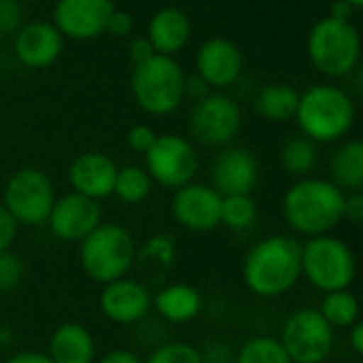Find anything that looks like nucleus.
Listing matches in <instances>:
<instances>
[{"label": "nucleus", "instance_id": "f257e3e1", "mask_svg": "<svg viewBox=\"0 0 363 363\" xmlns=\"http://www.w3.org/2000/svg\"><path fill=\"white\" fill-rule=\"evenodd\" d=\"M347 194L330 179L304 177L287 187L281 200L285 223L306 238L332 234L345 221Z\"/></svg>", "mask_w": 363, "mask_h": 363}, {"label": "nucleus", "instance_id": "f03ea898", "mask_svg": "<svg viewBox=\"0 0 363 363\" xmlns=\"http://www.w3.org/2000/svg\"><path fill=\"white\" fill-rule=\"evenodd\" d=\"M302 242L287 234H272L255 242L242 259V283L257 298H279L296 287Z\"/></svg>", "mask_w": 363, "mask_h": 363}, {"label": "nucleus", "instance_id": "7ed1b4c3", "mask_svg": "<svg viewBox=\"0 0 363 363\" xmlns=\"http://www.w3.org/2000/svg\"><path fill=\"white\" fill-rule=\"evenodd\" d=\"M302 136L317 143H336L345 138L355 123V104L351 96L332 83H319L300 94L294 117Z\"/></svg>", "mask_w": 363, "mask_h": 363}, {"label": "nucleus", "instance_id": "20e7f679", "mask_svg": "<svg viewBox=\"0 0 363 363\" xmlns=\"http://www.w3.org/2000/svg\"><path fill=\"white\" fill-rule=\"evenodd\" d=\"M136 242L119 223H100L79 242V262L87 279L98 285L128 277L134 268Z\"/></svg>", "mask_w": 363, "mask_h": 363}, {"label": "nucleus", "instance_id": "39448f33", "mask_svg": "<svg viewBox=\"0 0 363 363\" xmlns=\"http://www.w3.org/2000/svg\"><path fill=\"white\" fill-rule=\"evenodd\" d=\"M300 270L308 285L323 294H330L349 289L355 283L357 259L353 249L342 238L323 234L302 242Z\"/></svg>", "mask_w": 363, "mask_h": 363}, {"label": "nucleus", "instance_id": "423d86ee", "mask_svg": "<svg viewBox=\"0 0 363 363\" xmlns=\"http://www.w3.org/2000/svg\"><path fill=\"white\" fill-rule=\"evenodd\" d=\"M311 64L330 79H342L355 70L362 55V38L353 21L334 17L319 19L306 38Z\"/></svg>", "mask_w": 363, "mask_h": 363}, {"label": "nucleus", "instance_id": "0eeeda50", "mask_svg": "<svg viewBox=\"0 0 363 363\" xmlns=\"http://www.w3.org/2000/svg\"><path fill=\"white\" fill-rule=\"evenodd\" d=\"M185 72L174 57L153 55L145 64L134 66L132 96L147 115L166 117L183 102Z\"/></svg>", "mask_w": 363, "mask_h": 363}, {"label": "nucleus", "instance_id": "6e6552de", "mask_svg": "<svg viewBox=\"0 0 363 363\" xmlns=\"http://www.w3.org/2000/svg\"><path fill=\"white\" fill-rule=\"evenodd\" d=\"M55 198V187L43 170L21 168L6 179L0 204L17 225L40 228L47 223Z\"/></svg>", "mask_w": 363, "mask_h": 363}, {"label": "nucleus", "instance_id": "1a4fd4ad", "mask_svg": "<svg viewBox=\"0 0 363 363\" xmlns=\"http://www.w3.org/2000/svg\"><path fill=\"white\" fill-rule=\"evenodd\" d=\"M279 342L291 363H325L334 349V330L317 308L306 306L283 321Z\"/></svg>", "mask_w": 363, "mask_h": 363}, {"label": "nucleus", "instance_id": "9d476101", "mask_svg": "<svg viewBox=\"0 0 363 363\" xmlns=\"http://www.w3.org/2000/svg\"><path fill=\"white\" fill-rule=\"evenodd\" d=\"M198 166L200 160L194 143L179 134H157L153 147L145 153V170L153 183L166 189L191 183Z\"/></svg>", "mask_w": 363, "mask_h": 363}, {"label": "nucleus", "instance_id": "9b49d317", "mask_svg": "<svg viewBox=\"0 0 363 363\" xmlns=\"http://www.w3.org/2000/svg\"><path fill=\"white\" fill-rule=\"evenodd\" d=\"M242 125V113L236 100L221 91H211L200 102H194L189 113V134L204 147L228 145Z\"/></svg>", "mask_w": 363, "mask_h": 363}, {"label": "nucleus", "instance_id": "f8f14e48", "mask_svg": "<svg viewBox=\"0 0 363 363\" xmlns=\"http://www.w3.org/2000/svg\"><path fill=\"white\" fill-rule=\"evenodd\" d=\"M170 211L174 221L194 234H206L221 225V196L206 183H187L174 189Z\"/></svg>", "mask_w": 363, "mask_h": 363}, {"label": "nucleus", "instance_id": "ddd939ff", "mask_svg": "<svg viewBox=\"0 0 363 363\" xmlns=\"http://www.w3.org/2000/svg\"><path fill=\"white\" fill-rule=\"evenodd\" d=\"M100 223H102L100 202L70 191L55 198L45 225L62 242H81Z\"/></svg>", "mask_w": 363, "mask_h": 363}, {"label": "nucleus", "instance_id": "4468645a", "mask_svg": "<svg viewBox=\"0 0 363 363\" xmlns=\"http://www.w3.org/2000/svg\"><path fill=\"white\" fill-rule=\"evenodd\" d=\"M113 11V0H55L51 23L64 38L91 40L104 34Z\"/></svg>", "mask_w": 363, "mask_h": 363}, {"label": "nucleus", "instance_id": "2eb2a0df", "mask_svg": "<svg viewBox=\"0 0 363 363\" xmlns=\"http://www.w3.org/2000/svg\"><path fill=\"white\" fill-rule=\"evenodd\" d=\"M104 319L117 325H134L143 321L151 311V291L143 281L123 277L102 285L98 298Z\"/></svg>", "mask_w": 363, "mask_h": 363}, {"label": "nucleus", "instance_id": "dca6fc26", "mask_svg": "<svg viewBox=\"0 0 363 363\" xmlns=\"http://www.w3.org/2000/svg\"><path fill=\"white\" fill-rule=\"evenodd\" d=\"M242 72V53L236 43L213 36L196 51V74L215 91L236 83Z\"/></svg>", "mask_w": 363, "mask_h": 363}, {"label": "nucleus", "instance_id": "f3484780", "mask_svg": "<svg viewBox=\"0 0 363 363\" xmlns=\"http://www.w3.org/2000/svg\"><path fill=\"white\" fill-rule=\"evenodd\" d=\"M211 179L219 196L251 194L259 181V162L249 149L230 147L215 157Z\"/></svg>", "mask_w": 363, "mask_h": 363}, {"label": "nucleus", "instance_id": "a211bd4d", "mask_svg": "<svg viewBox=\"0 0 363 363\" xmlns=\"http://www.w3.org/2000/svg\"><path fill=\"white\" fill-rule=\"evenodd\" d=\"M64 49V36L51 21H30L15 32V57L32 70L49 68L57 62Z\"/></svg>", "mask_w": 363, "mask_h": 363}, {"label": "nucleus", "instance_id": "6ab92c4d", "mask_svg": "<svg viewBox=\"0 0 363 363\" xmlns=\"http://www.w3.org/2000/svg\"><path fill=\"white\" fill-rule=\"evenodd\" d=\"M117 170V164L108 155L100 151H87L72 160L68 168V183L74 194L100 202L113 196Z\"/></svg>", "mask_w": 363, "mask_h": 363}, {"label": "nucleus", "instance_id": "aec40b11", "mask_svg": "<svg viewBox=\"0 0 363 363\" xmlns=\"http://www.w3.org/2000/svg\"><path fill=\"white\" fill-rule=\"evenodd\" d=\"M191 38V19L179 6L157 9L147 23V40L157 55H177Z\"/></svg>", "mask_w": 363, "mask_h": 363}, {"label": "nucleus", "instance_id": "412c9836", "mask_svg": "<svg viewBox=\"0 0 363 363\" xmlns=\"http://www.w3.org/2000/svg\"><path fill=\"white\" fill-rule=\"evenodd\" d=\"M47 355L53 363H94L96 340L85 325L68 321L53 330Z\"/></svg>", "mask_w": 363, "mask_h": 363}, {"label": "nucleus", "instance_id": "4be33fe9", "mask_svg": "<svg viewBox=\"0 0 363 363\" xmlns=\"http://www.w3.org/2000/svg\"><path fill=\"white\" fill-rule=\"evenodd\" d=\"M151 306L168 323H189L202 311V296L187 283H170L151 296Z\"/></svg>", "mask_w": 363, "mask_h": 363}, {"label": "nucleus", "instance_id": "5701e85b", "mask_svg": "<svg viewBox=\"0 0 363 363\" xmlns=\"http://www.w3.org/2000/svg\"><path fill=\"white\" fill-rule=\"evenodd\" d=\"M300 91L287 83H270L255 96V113L272 123H285L296 117Z\"/></svg>", "mask_w": 363, "mask_h": 363}, {"label": "nucleus", "instance_id": "b1692460", "mask_svg": "<svg viewBox=\"0 0 363 363\" xmlns=\"http://www.w3.org/2000/svg\"><path fill=\"white\" fill-rule=\"evenodd\" d=\"M332 183L345 194L362 191L363 187V143L353 138L336 149L330 162Z\"/></svg>", "mask_w": 363, "mask_h": 363}, {"label": "nucleus", "instance_id": "393cba45", "mask_svg": "<svg viewBox=\"0 0 363 363\" xmlns=\"http://www.w3.org/2000/svg\"><path fill=\"white\" fill-rule=\"evenodd\" d=\"M317 311L332 330H349L353 323L359 321V300L351 289L325 294Z\"/></svg>", "mask_w": 363, "mask_h": 363}, {"label": "nucleus", "instance_id": "a878e982", "mask_svg": "<svg viewBox=\"0 0 363 363\" xmlns=\"http://www.w3.org/2000/svg\"><path fill=\"white\" fill-rule=\"evenodd\" d=\"M317 160H319L317 145L308 140L306 136H294L281 149V164L285 172L296 179L308 177L313 168L317 166Z\"/></svg>", "mask_w": 363, "mask_h": 363}, {"label": "nucleus", "instance_id": "bb28decb", "mask_svg": "<svg viewBox=\"0 0 363 363\" xmlns=\"http://www.w3.org/2000/svg\"><path fill=\"white\" fill-rule=\"evenodd\" d=\"M174 257H177L174 238L168 234H155L143 245L140 251H136L134 266L138 264L140 270H145L149 274H157V272L168 270L174 264Z\"/></svg>", "mask_w": 363, "mask_h": 363}, {"label": "nucleus", "instance_id": "cd10ccee", "mask_svg": "<svg viewBox=\"0 0 363 363\" xmlns=\"http://www.w3.org/2000/svg\"><path fill=\"white\" fill-rule=\"evenodd\" d=\"M153 181L143 166H125L117 170L113 196L125 204H140L149 198Z\"/></svg>", "mask_w": 363, "mask_h": 363}, {"label": "nucleus", "instance_id": "c85d7f7f", "mask_svg": "<svg viewBox=\"0 0 363 363\" xmlns=\"http://www.w3.org/2000/svg\"><path fill=\"white\" fill-rule=\"evenodd\" d=\"M257 219V204L251 194L221 196V225L232 232L249 230Z\"/></svg>", "mask_w": 363, "mask_h": 363}, {"label": "nucleus", "instance_id": "c756f323", "mask_svg": "<svg viewBox=\"0 0 363 363\" xmlns=\"http://www.w3.org/2000/svg\"><path fill=\"white\" fill-rule=\"evenodd\" d=\"M234 363H291L274 336H253L234 355Z\"/></svg>", "mask_w": 363, "mask_h": 363}, {"label": "nucleus", "instance_id": "7c9ffc66", "mask_svg": "<svg viewBox=\"0 0 363 363\" xmlns=\"http://www.w3.org/2000/svg\"><path fill=\"white\" fill-rule=\"evenodd\" d=\"M145 363H202L200 349L189 342H164L151 351Z\"/></svg>", "mask_w": 363, "mask_h": 363}, {"label": "nucleus", "instance_id": "2f4dec72", "mask_svg": "<svg viewBox=\"0 0 363 363\" xmlns=\"http://www.w3.org/2000/svg\"><path fill=\"white\" fill-rule=\"evenodd\" d=\"M23 279V264L11 249L0 253V291H13Z\"/></svg>", "mask_w": 363, "mask_h": 363}, {"label": "nucleus", "instance_id": "473e14b6", "mask_svg": "<svg viewBox=\"0 0 363 363\" xmlns=\"http://www.w3.org/2000/svg\"><path fill=\"white\" fill-rule=\"evenodd\" d=\"M155 138H157V132H155L151 125H147V123H136V125H132V128L128 130V134H125L128 147H130L134 153H140V155H145V153L153 147Z\"/></svg>", "mask_w": 363, "mask_h": 363}, {"label": "nucleus", "instance_id": "72a5a7b5", "mask_svg": "<svg viewBox=\"0 0 363 363\" xmlns=\"http://www.w3.org/2000/svg\"><path fill=\"white\" fill-rule=\"evenodd\" d=\"M21 28V4L17 0H0V34H11Z\"/></svg>", "mask_w": 363, "mask_h": 363}, {"label": "nucleus", "instance_id": "f704fd0d", "mask_svg": "<svg viewBox=\"0 0 363 363\" xmlns=\"http://www.w3.org/2000/svg\"><path fill=\"white\" fill-rule=\"evenodd\" d=\"M132 30H134V17H132V13L121 11V9H115L111 13L108 21H106L104 34H111L115 38H125V36L132 34Z\"/></svg>", "mask_w": 363, "mask_h": 363}, {"label": "nucleus", "instance_id": "c9c22d12", "mask_svg": "<svg viewBox=\"0 0 363 363\" xmlns=\"http://www.w3.org/2000/svg\"><path fill=\"white\" fill-rule=\"evenodd\" d=\"M234 355L236 351H232L230 345L221 340H213L206 345L204 351H200L202 363H234Z\"/></svg>", "mask_w": 363, "mask_h": 363}, {"label": "nucleus", "instance_id": "e433bc0d", "mask_svg": "<svg viewBox=\"0 0 363 363\" xmlns=\"http://www.w3.org/2000/svg\"><path fill=\"white\" fill-rule=\"evenodd\" d=\"M17 230H19V225H17L15 219L6 213V208L0 204V253L11 249V245H13L15 238H17Z\"/></svg>", "mask_w": 363, "mask_h": 363}, {"label": "nucleus", "instance_id": "4c0bfd02", "mask_svg": "<svg viewBox=\"0 0 363 363\" xmlns=\"http://www.w3.org/2000/svg\"><path fill=\"white\" fill-rule=\"evenodd\" d=\"M128 55H130L132 64L138 66V64H145L147 60H151V57L157 55V53L153 51V47H151V43L147 40V36H136V38H132L130 45H128Z\"/></svg>", "mask_w": 363, "mask_h": 363}, {"label": "nucleus", "instance_id": "58836bf2", "mask_svg": "<svg viewBox=\"0 0 363 363\" xmlns=\"http://www.w3.org/2000/svg\"><path fill=\"white\" fill-rule=\"evenodd\" d=\"M345 219L351 221L353 225H359L363 221V194L362 191H353L347 194L345 200Z\"/></svg>", "mask_w": 363, "mask_h": 363}, {"label": "nucleus", "instance_id": "ea45409f", "mask_svg": "<svg viewBox=\"0 0 363 363\" xmlns=\"http://www.w3.org/2000/svg\"><path fill=\"white\" fill-rule=\"evenodd\" d=\"M213 89L198 77V74H189L185 77V83H183V96L191 98L194 102H200L202 98H206Z\"/></svg>", "mask_w": 363, "mask_h": 363}, {"label": "nucleus", "instance_id": "a19ab883", "mask_svg": "<svg viewBox=\"0 0 363 363\" xmlns=\"http://www.w3.org/2000/svg\"><path fill=\"white\" fill-rule=\"evenodd\" d=\"M98 363H145L134 351H128V349H113L108 351L106 355L100 357Z\"/></svg>", "mask_w": 363, "mask_h": 363}, {"label": "nucleus", "instance_id": "79ce46f5", "mask_svg": "<svg viewBox=\"0 0 363 363\" xmlns=\"http://www.w3.org/2000/svg\"><path fill=\"white\" fill-rule=\"evenodd\" d=\"M4 363H53L49 359L47 353H38V351H21L11 355Z\"/></svg>", "mask_w": 363, "mask_h": 363}, {"label": "nucleus", "instance_id": "37998d69", "mask_svg": "<svg viewBox=\"0 0 363 363\" xmlns=\"http://www.w3.org/2000/svg\"><path fill=\"white\" fill-rule=\"evenodd\" d=\"M349 347L355 355H363V323L357 321L349 328Z\"/></svg>", "mask_w": 363, "mask_h": 363}, {"label": "nucleus", "instance_id": "c03bdc74", "mask_svg": "<svg viewBox=\"0 0 363 363\" xmlns=\"http://www.w3.org/2000/svg\"><path fill=\"white\" fill-rule=\"evenodd\" d=\"M353 15H355V9H353L351 4H347L345 0H336V2L330 6V17H334V19L353 21Z\"/></svg>", "mask_w": 363, "mask_h": 363}, {"label": "nucleus", "instance_id": "a18cd8bd", "mask_svg": "<svg viewBox=\"0 0 363 363\" xmlns=\"http://www.w3.org/2000/svg\"><path fill=\"white\" fill-rule=\"evenodd\" d=\"M345 2H347V4H351L355 11H359V9L363 6V0H345Z\"/></svg>", "mask_w": 363, "mask_h": 363}]
</instances>
